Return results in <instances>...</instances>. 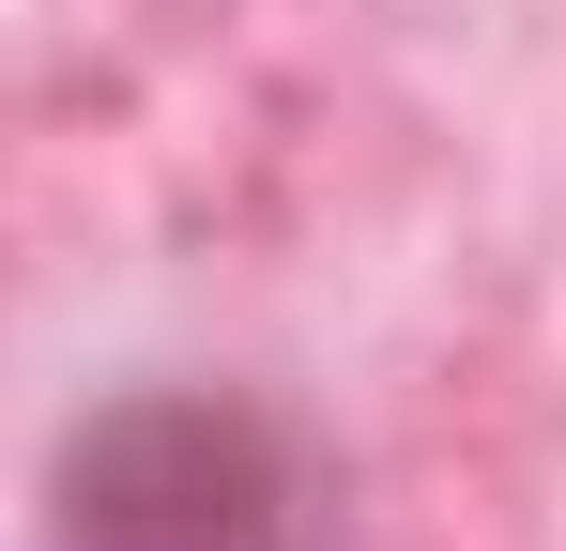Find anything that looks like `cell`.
Here are the masks:
<instances>
[{
	"mask_svg": "<svg viewBox=\"0 0 566 551\" xmlns=\"http://www.w3.org/2000/svg\"><path fill=\"white\" fill-rule=\"evenodd\" d=\"M306 445L230 383H123L46 445V551H306Z\"/></svg>",
	"mask_w": 566,
	"mask_h": 551,
	"instance_id": "6da1fadb",
	"label": "cell"
}]
</instances>
